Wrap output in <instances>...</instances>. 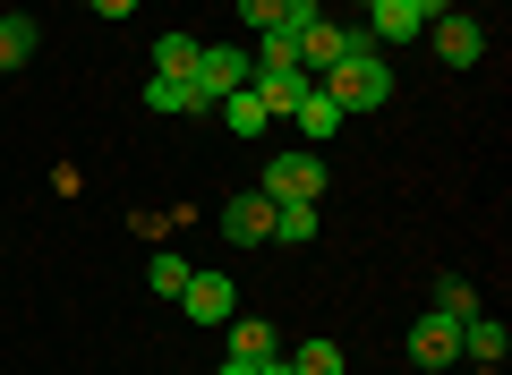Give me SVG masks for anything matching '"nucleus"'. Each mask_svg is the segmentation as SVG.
Listing matches in <instances>:
<instances>
[{
    "mask_svg": "<svg viewBox=\"0 0 512 375\" xmlns=\"http://www.w3.org/2000/svg\"><path fill=\"white\" fill-rule=\"evenodd\" d=\"M436 316H453V324H470V316H478V290L461 282V273H444V282H436Z\"/></svg>",
    "mask_w": 512,
    "mask_h": 375,
    "instance_id": "nucleus-21",
    "label": "nucleus"
},
{
    "mask_svg": "<svg viewBox=\"0 0 512 375\" xmlns=\"http://www.w3.org/2000/svg\"><path fill=\"white\" fill-rule=\"evenodd\" d=\"M444 9H453V0H367V9H359V35L376 43V52H393V43H419Z\"/></svg>",
    "mask_w": 512,
    "mask_h": 375,
    "instance_id": "nucleus-2",
    "label": "nucleus"
},
{
    "mask_svg": "<svg viewBox=\"0 0 512 375\" xmlns=\"http://www.w3.org/2000/svg\"><path fill=\"white\" fill-rule=\"evenodd\" d=\"M222 128H231V137H265V103H256V94L248 86H239V94H222Z\"/></svg>",
    "mask_w": 512,
    "mask_h": 375,
    "instance_id": "nucleus-18",
    "label": "nucleus"
},
{
    "mask_svg": "<svg viewBox=\"0 0 512 375\" xmlns=\"http://www.w3.org/2000/svg\"><path fill=\"white\" fill-rule=\"evenodd\" d=\"M188 273H197L188 256H154V265H146V282L163 290V299H180V290H188Z\"/></svg>",
    "mask_w": 512,
    "mask_h": 375,
    "instance_id": "nucleus-22",
    "label": "nucleus"
},
{
    "mask_svg": "<svg viewBox=\"0 0 512 375\" xmlns=\"http://www.w3.org/2000/svg\"><path fill=\"white\" fill-rule=\"evenodd\" d=\"M197 35H154V77H197Z\"/></svg>",
    "mask_w": 512,
    "mask_h": 375,
    "instance_id": "nucleus-15",
    "label": "nucleus"
},
{
    "mask_svg": "<svg viewBox=\"0 0 512 375\" xmlns=\"http://www.w3.org/2000/svg\"><path fill=\"white\" fill-rule=\"evenodd\" d=\"M256 375H299V367H291V358H256Z\"/></svg>",
    "mask_w": 512,
    "mask_h": 375,
    "instance_id": "nucleus-26",
    "label": "nucleus"
},
{
    "mask_svg": "<svg viewBox=\"0 0 512 375\" xmlns=\"http://www.w3.org/2000/svg\"><path fill=\"white\" fill-rule=\"evenodd\" d=\"M146 111H171V120H197V111H214L197 94V77H146Z\"/></svg>",
    "mask_w": 512,
    "mask_h": 375,
    "instance_id": "nucleus-13",
    "label": "nucleus"
},
{
    "mask_svg": "<svg viewBox=\"0 0 512 375\" xmlns=\"http://www.w3.org/2000/svg\"><path fill=\"white\" fill-rule=\"evenodd\" d=\"M316 86L333 94V111H342V120H367V111H384V103H393V69H384V52H376V43L342 52L325 77H316Z\"/></svg>",
    "mask_w": 512,
    "mask_h": 375,
    "instance_id": "nucleus-1",
    "label": "nucleus"
},
{
    "mask_svg": "<svg viewBox=\"0 0 512 375\" xmlns=\"http://www.w3.org/2000/svg\"><path fill=\"white\" fill-rule=\"evenodd\" d=\"M402 350H410V367H427V375H436V367H453V358H461V324L427 307V316L410 324V341H402Z\"/></svg>",
    "mask_w": 512,
    "mask_h": 375,
    "instance_id": "nucleus-6",
    "label": "nucleus"
},
{
    "mask_svg": "<svg viewBox=\"0 0 512 375\" xmlns=\"http://www.w3.org/2000/svg\"><path fill=\"white\" fill-rule=\"evenodd\" d=\"M222 358H282V333L265 316H231L222 324Z\"/></svg>",
    "mask_w": 512,
    "mask_h": 375,
    "instance_id": "nucleus-11",
    "label": "nucleus"
},
{
    "mask_svg": "<svg viewBox=\"0 0 512 375\" xmlns=\"http://www.w3.org/2000/svg\"><path fill=\"white\" fill-rule=\"evenodd\" d=\"M214 375H256V358H222V367Z\"/></svg>",
    "mask_w": 512,
    "mask_h": 375,
    "instance_id": "nucleus-27",
    "label": "nucleus"
},
{
    "mask_svg": "<svg viewBox=\"0 0 512 375\" xmlns=\"http://www.w3.org/2000/svg\"><path fill=\"white\" fill-rule=\"evenodd\" d=\"M504 350H512V324H495L487 307H478V316L461 324V358H478V367H504Z\"/></svg>",
    "mask_w": 512,
    "mask_h": 375,
    "instance_id": "nucleus-12",
    "label": "nucleus"
},
{
    "mask_svg": "<svg viewBox=\"0 0 512 375\" xmlns=\"http://www.w3.org/2000/svg\"><path fill=\"white\" fill-rule=\"evenodd\" d=\"M282 358H291L299 375H342V341H291Z\"/></svg>",
    "mask_w": 512,
    "mask_h": 375,
    "instance_id": "nucleus-19",
    "label": "nucleus"
},
{
    "mask_svg": "<svg viewBox=\"0 0 512 375\" xmlns=\"http://www.w3.org/2000/svg\"><path fill=\"white\" fill-rule=\"evenodd\" d=\"M35 43H43V26L26 18V9H9V18H0V69H26V60H35Z\"/></svg>",
    "mask_w": 512,
    "mask_h": 375,
    "instance_id": "nucleus-14",
    "label": "nucleus"
},
{
    "mask_svg": "<svg viewBox=\"0 0 512 375\" xmlns=\"http://www.w3.org/2000/svg\"><path fill=\"white\" fill-rule=\"evenodd\" d=\"M248 77H256V60H248V52H231V43H205V52H197V94H205V103L239 94Z\"/></svg>",
    "mask_w": 512,
    "mask_h": 375,
    "instance_id": "nucleus-8",
    "label": "nucleus"
},
{
    "mask_svg": "<svg viewBox=\"0 0 512 375\" xmlns=\"http://www.w3.org/2000/svg\"><path fill=\"white\" fill-rule=\"evenodd\" d=\"M94 18H137V0H86Z\"/></svg>",
    "mask_w": 512,
    "mask_h": 375,
    "instance_id": "nucleus-25",
    "label": "nucleus"
},
{
    "mask_svg": "<svg viewBox=\"0 0 512 375\" xmlns=\"http://www.w3.org/2000/svg\"><path fill=\"white\" fill-rule=\"evenodd\" d=\"M256 188H265L274 205H316V197H325V162H316V145H299V154H274Z\"/></svg>",
    "mask_w": 512,
    "mask_h": 375,
    "instance_id": "nucleus-3",
    "label": "nucleus"
},
{
    "mask_svg": "<svg viewBox=\"0 0 512 375\" xmlns=\"http://www.w3.org/2000/svg\"><path fill=\"white\" fill-rule=\"evenodd\" d=\"M239 18H248V35H265V26H282V0H239Z\"/></svg>",
    "mask_w": 512,
    "mask_h": 375,
    "instance_id": "nucleus-24",
    "label": "nucleus"
},
{
    "mask_svg": "<svg viewBox=\"0 0 512 375\" xmlns=\"http://www.w3.org/2000/svg\"><path fill=\"white\" fill-rule=\"evenodd\" d=\"M316 18H325V0H282V26H291V35H308Z\"/></svg>",
    "mask_w": 512,
    "mask_h": 375,
    "instance_id": "nucleus-23",
    "label": "nucleus"
},
{
    "mask_svg": "<svg viewBox=\"0 0 512 375\" xmlns=\"http://www.w3.org/2000/svg\"><path fill=\"white\" fill-rule=\"evenodd\" d=\"M427 43H436L444 69H478V60H487V26H478L470 9H444V18L427 26Z\"/></svg>",
    "mask_w": 512,
    "mask_h": 375,
    "instance_id": "nucleus-4",
    "label": "nucleus"
},
{
    "mask_svg": "<svg viewBox=\"0 0 512 375\" xmlns=\"http://www.w3.org/2000/svg\"><path fill=\"white\" fill-rule=\"evenodd\" d=\"M180 307H188L197 324H231V316H239V290H231V273H188Z\"/></svg>",
    "mask_w": 512,
    "mask_h": 375,
    "instance_id": "nucleus-10",
    "label": "nucleus"
},
{
    "mask_svg": "<svg viewBox=\"0 0 512 375\" xmlns=\"http://www.w3.org/2000/svg\"><path fill=\"white\" fill-rule=\"evenodd\" d=\"M248 94L265 103V120H291V111L316 94V77H308V69H256V77H248Z\"/></svg>",
    "mask_w": 512,
    "mask_h": 375,
    "instance_id": "nucleus-9",
    "label": "nucleus"
},
{
    "mask_svg": "<svg viewBox=\"0 0 512 375\" xmlns=\"http://www.w3.org/2000/svg\"><path fill=\"white\" fill-rule=\"evenodd\" d=\"M222 239H231V248H274V197H265V188H239V197L222 205Z\"/></svg>",
    "mask_w": 512,
    "mask_h": 375,
    "instance_id": "nucleus-5",
    "label": "nucleus"
},
{
    "mask_svg": "<svg viewBox=\"0 0 512 375\" xmlns=\"http://www.w3.org/2000/svg\"><path fill=\"white\" fill-rule=\"evenodd\" d=\"M248 60H256V69H299V35H291V26H265V35L248 43Z\"/></svg>",
    "mask_w": 512,
    "mask_h": 375,
    "instance_id": "nucleus-17",
    "label": "nucleus"
},
{
    "mask_svg": "<svg viewBox=\"0 0 512 375\" xmlns=\"http://www.w3.org/2000/svg\"><path fill=\"white\" fill-rule=\"evenodd\" d=\"M291 120H299V137H308V145H325V137H333V128H350V120H342V111H333V94H325V86H316V94H308V103H299V111H291Z\"/></svg>",
    "mask_w": 512,
    "mask_h": 375,
    "instance_id": "nucleus-16",
    "label": "nucleus"
},
{
    "mask_svg": "<svg viewBox=\"0 0 512 375\" xmlns=\"http://www.w3.org/2000/svg\"><path fill=\"white\" fill-rule=\"evenodd\" d=\"M316 239V205H274V248H308Z\"/></svg>",
    "mask_w": 512,
    "mask_h": 375,
    "instance_id": "nucleus-20",
    "label": "nucleus"
},
{
    "mask_svg": "<svg viewBox=\"0 0 512 375\" xmlns=\"http://www.w3.org/2000/svg\"><path fill=\"white\" fill-rule=\"evenodd\" d=\"M359 43H367V35H359V18H350V26H342V18H316L308 35H299V69H308V77H325L333 60H342V52H359Z\"/></svg>",
    "mask_w": 512,
    "mask_h": 375,
    "instance_id": "nucleus-7",
    "label": "nucleus"
}]
</instances>
